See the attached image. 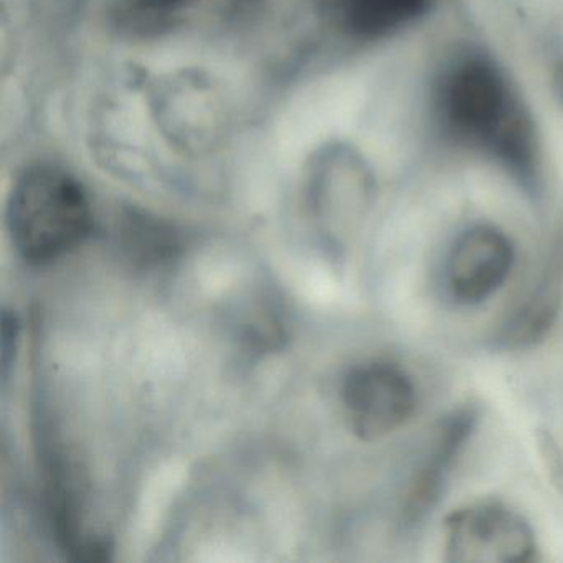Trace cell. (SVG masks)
Segmentation results:
<instances>
[{"label":"cell","mask_w":563,"mask_h":563,"mask_svg":"<svg viewBox=\"0 0 563 563\" xmlns=\"http://www.w3.org/2000/svg\"><path fill=\"white\" fill-rule=\"evenodd\" d=\"M477 411L474 407H461L454 410L441 424L430 456L415 476L404 507L407 526L420 523L440 503L444 484L453 470L454 461L460 456L467 438L474 431Z\"/></svg>","instance_id":"7"},{"label":"cell","mask_w":563,"mask_h":563,"mask_svg":"<svg viewBox=\"0 0 563 563\" xmlns=\"http://www.w3.org/2000/svg\"><path fill=\"white\" fill-rule=\"evenodd\" d=\"M210 2L222 0H133L128 15L141 29L173 27L206 9Z\"/></svg>","instance_id":"11"},{"label":"cell","mask_w":563,"mask_h":563,"mask_svg":"<svg viewBox=\"0 0 563 563\" xmlns=\"http://www.w3.org/2000/svg\"><path fill=\"white\" fill-rule=\"evenodd\" d=\"M433 103L438 124L454 143L487 154L519 176H532V120L493 58L466 54L451 60L438 77Z\"/></svg>","instance_id":"1"},{"label":"cell","mask_w":563,"mask_h":563,"mask_svg":"<svg viewBox=\"0 0 563 563\" xmlns=\"http://www.w3.org/2000/svg\"><path fill=\"white\" fill-rule=\"evenodd\" d=\"M316 176L312 210L334 246L347 245L358 232L374 200V177L351 150L332 151Z\"/></svg>","instance_id":"5"},{"label":"cell","mask_w":563,"mask_h":563,"mask_svg":"<svg viewBox=\"0 0 563 563\" xmlns=\"http://www.w3.org/2000/svg\"><path fill=\"white\" fill-rule=\"evenodd\" d=\"M516 263L509 236L493 225L464 230L451 246L446 285L460 305H481L503 288Z\"/></svg>","instance_id":"6"},{"label":"cell","mask_w":563,"mask_h":563,"mask_svg":"<svg viewBox=\"0 0 563 563\" xmlns=\"http://www.w3.org/2000/svg\"><path fill=\"white\" fill-rule=\"evenodd\" d=\"M444 552L453 563H527L539 547L529 520L507 504L481 499L444 519Z\"/></svg>","instance_id":"3"},{"label":"cell","mask_w":563,"mask_h":563,"mask_svg":"<svg viewBox=\"0 0 563 563\" xmlns=\"http://www.w3.org/2000/svg\"><path fill=\"white\" fill-rule=\"evenodd\" d=\"M563 302V240L555 243L532 291L500 331L499 344L526 349L542 341L555 324Z\"/></svg>","instance_id":"9"},{"label":"cell","mask_w":563,"mask_h":563,"mask_svg":"<svg viewBox=\"0 0 563 563\" xmlns=\"http://www.w3.org/2000/svg\"><path fill=\"white\" fill-rule=\"evenodd\" d=\"M537 450L552 486L563 496V450L549 430H537Z\"/></svg>","instance_id":"12"},{"label":"cell","mask_w":563,"mask_h":563,"mask_svg":"<svg viewBox=\"0 0 563 563\" xmlns=\"http://www.w3.org/2000/svg\"><path fill=\"white\" fill-rule=\"evenodd\" d=\"M332 29L357 41L390 37L420 21L431 0H318Z\"/></svg>","instance_id":"8"},{"label":"cell","mask_w":563,"mask_h":563,"mask_svg":"<svg viewBox=\"0 0 563 563\" xmlns=\"http://www.w3.org/2000/svg\"><path fill=\"white\" fill-rule=\"evenodd\" d=\"M9 235L31 265H48L80 246L93 229V210L81 184L58 167L22 174L5 212Z\"/></svg>","instance_id":"2"},{"label":"cell","mask_w":563,"mask_h":563,"mask_svg":"<svg viewBox=\"0 0 563 563\" xmlns=\"http://www.w3.org/2000/svg\"><path fill=\"white\" fill-rule=\"evenodd\" d=\"M121 245L128 258L140 265H157L176 258L179 236L173 227L144 216H130L121 227Z\"/></svg>","instance_id":"10"},{"label":"cell","mask_w":563,"mask_h":563,"mask_svg":"<svg viewBox=\"0 0 563 563\" xmlns=\"http://www.w3.org/2000/svg\"><path fill=\"white\" fill-rule=\"evenodd\" d=\"M342 404L352 431L375 441L397 431L418 407L413 382L401 368L372 362L352 368L342 385Z\"/></svg>","instance_id":"4"}]
</instances>
